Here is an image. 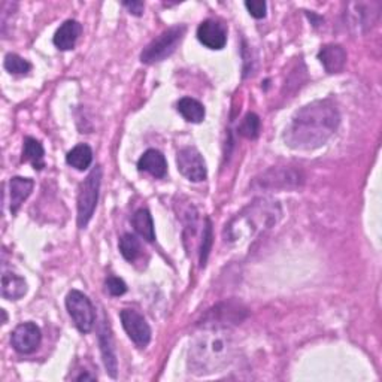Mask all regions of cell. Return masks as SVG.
I'll return each mask as SVG.
<instances>
[{"label": "cell", "mask_w": 382, "mask_h": 382, "mask_svg": "<svg viewBox=\"0 0 382 382\" xmlns=\"http://www.w3.org/2000/svg\"><path fill=\"white\" fill-rule=\"evenodd\" d=\"M260 129H262V121L260 117L254 113L246 114L245 118L242 120L241 126H239V133L242 134L243 138L246 139H255L258 134H260Z\"/></svg>", "instance_id": "cb8c5ba5"}, {"label": "cell", "mask_w": 382, "mask_h": 382, "mask_svg": "<svg viewBox=\"0 0 382 382\" xmlns=\"http://www.w3.org/2000/svg\"><path fill=\"white\" fill-rule=\"evenodd\" d=\"M66 162H68V165L75 167L77 170L89 169L93 163L91 148L85 144H79L77 146H73L66 155Z\"/></svg>", "instance_id": "44dd1931"}, {"label": "cell", "mask_w": 382, "mask_h": 382, "mask_svg": "<svg viewBox=\"0 0 382 382\" xmlns=\"http://www.w3.org/2000/svg\"><path fill=\"white\" fill-rule=\"evenodd\" d=\"M235 340L230 327L202 326L190 343L189 364L196 375H209L224 369L233 360Z\"/></svg>", "instance_id": "7a4b0ae2"}, {"label": "cell", "mask_w": 382, "mask_h": 382, "mask_svg": "<svg viewBox=\"0 0 382 382\" xmlns=\"http://www.w3.org/2000/svg\"><path fill=\"white\" fill-rule=\"evenodd\" d=\"M178 170L182 177L193 182H200L206 179V163L202 154L194 146H186L179 150L177 157Z\"/></svg>", "instance_id": "ba28073f"}, {"label": "cell", "mask_w": 382, "mask_h": 382, "mask_svg": "<svg viewBox=\"0 0 382 382\" xmlns=\"http://www.w3.org/2000/svg\"><path fill=\"white\" fill-rule=\"evenodd\" d=\"M120 251L127 262H136L142 254V245L136 236L126 233V235L120 239Z\"/></svg>", "instance_id": "603a6c76"}, {"label": "cell", "mask_w": 382, "mask_h": 382, "mask_svg": "<svg viewBox=\"0 0 382 382\" xmlns=\"http://www.w3.org/2000/svg\"><path fill=\"white\" fill-rule=\"evenodd\" d=\"M120 318L129 338L136 343L139 348H145L151 340V329L148 326L146 319L134 310H122Z\"/></svg>", "instance_id": "9c48e42d"}, {"label": "cell", "mask_w": 382, "mask_h": 382, "mask_svg": "<svg viewBox=\"0 0 382 382\" xmlns=\"http://www.w3.org/2000/svg\"><path fill=\"white\" fill-rule=\"evenodd\" d=\"M98 340H101V351L103 355V362L106 366L108 374L117 378V371H118V362H117V355L114 350V343H113V336L108 331L106 324H102L101 329V335H98Z\"/></svg>", "instance_id": "e0dca14e"}, {"label": "cell", "mask_w": 382, "mask_h": 382, "mask_svg": "<svg viewBox=\"0 0 382 382\" xmlns=\"http://www.w3.org/2000/svg\"><path fill=\"white\" fill-rule=\"evenodd\" d=\"M132 223L134 230H136L139 235L148 241L154 242L155 241V230H154V221L148 209H139V211L134 212Z\"/></svg>", "instance_id": "ffe728a7"}, {"label": "cell", "mask_w": 382, "mask_h": 382, "mask_svg": "<svg viewBox=\"0 0 382 382\" xmlns=\"http://www.w3.org/2000/svg\"><path fill=\"white\" fill-rule=\"evenodd\" d=\"M318 60L321 61V65L329 73H336L342 70L347 63V53L340 45L331 44L321 48V51L318 53Z\"/></svg>", "instance_id": "5bb4252c"}, {"label": "cell", "mask_w": 382, "mask_h": 382, "mask_svg": "<svg viewBox=\"0 0 382 382\" xmlns=\"http://www.w3.org/2000/svg\"><path fill=\"white\" fill-rule=\"evenodd\" d=\"M66 307L81 333H90L96 321L94 306L84 293L72 290L66 295Z\"/></svg>", "instance_id": "8992f818"}, {"label": "cell", "mask_w": 382, "mask_h": 382, "mask_svg": "<svg viewBox=\"0 0 382 382\" xmlns=\"http://www.w3.org/2000/svg\"><path fill=\"white\" fill-rule=\"evenodd\" d=\"M34 187V182L29 178L15 177L9 182V191H11V212L17 214L24 200L32 194Z\"/></svg>", "instance_id": "9a60e30c"}, {"label": "cell", "mask_w": 382, "mask_h": 382, "mask_svg": "<svg viewBox=\"0 0 382 382\" xmlns=\"http://www.w3.org/2000/svg\"><path fill=\"white\" fill-rule=\"evenodd\" d=\"M102 184V169L96 166L90 175L84 179L79 187L78 194V226L79 229H85L89 226L90 219L96 211L98 200V190Z\"/></svg>", "instance_id": "5b68a950"}, {"label": "cell", "mask_w": 382, "mask_h": 382, "mask_svg": "<svg viewBox=\"0 0 382 382\" xmlns=\"http://www.w3.org/2000/svg\"><path fill=\"white\" fill-rule=\"evenodd\" d=\"M44 157H45V151L39 141H36L34 138L24 139L23 162H29L36 170H42L45 167Z\"/></svg>", "instance_id": "d6986e66"}, {"label": "cell", "mask_w": 382, "mask_h": 382, "mask_svg": "<svg viewBox=\"0 0 382 382\" xmlns=\"http://www.w3.org/2000/svg\"><path fill=\"white\" fill-rule=\"evenodd\" d=\"M42 340L41 329L34 323H23L12 331L11 343L20 354H32L39 348Z\"/></svg>", "instance_id": "30bf717a"}, {"label": "cell", "mask_w": 382, "mask_h": 382, "mask_svg": "<svg viewBox=\"0 0 382 382\" xmlns=\"http://www.w3.org/2000/svg\"><path fill=\"white\" fill-rule=\"evenodd\" d=\"M122 6L127 8L129 12L132 15H136V17H141L144 14V2H125L122 4Z\"/></svg>", "instance_id": "f1b7e54d"}, {"label": "cell", "mask_w": 382, "mask_h": 382, "mask_svg": "<svg viewBox=\"0 0 382 382\" xmlns=\"http://www.w3.org/2000/svg\"><path fill=\"white\" fill-rule=\"evenodd\" d=\"M245 6L246 9L250 11V14L257 18V20H262L266 17V11H267V5L266 2H263V0H248V2H245Z\"/></svg>", "instance_id": "83f0119b"}, {"label": "cell", "mask_w": 382, "mask_h": 382, "mask_svg": "<svg viewBox=\"0 0 382 382\" xmlns=\"http://www.w3.org/2000/svg\"><path fill=\"white\" fill-rule=\"evenodd\" d=\"M4 66L9 73H12V75H26V73H29L32 69V65L29 61L17 54H6Z\"/></svg>", "instance_id": "d4e9b609"}, {"label": "cell", "mask_w": 382, "mask_h": 382, "mask_svg": "<svg viewBox=\"0 0 382 382\" xmlns=\"http://www.w3.org/2000/svg\"><path fill=\"white\" fill-rule=\"evenodd\" d=\"M27 293V282L20 275L5 272L2 276V295L8 300H18Z\"/></svg>", "instance_id": "ac0fdd59"}, {"label": "cell", "mask_w": 382, "mask_h": 382, "mask_svg": "<svg viewBox=\"0 0 382 382\" xmlns=\"http://www.w3.org/2000/svg\"><path fill=\"white\" fill-rule=\"evenodd\" d=\"M138 169L148 172L154 178H163L167 172V163L162 153L157 150H148L139 158Z\"/></svg>", "instance_id": "2e32d148"}, {"label": "cell", "mask_w": 382, "mask_h": 382, "mask_svg": "<svg viewBox=\"0 0 382 382\" xmlns=\"http://www.w3.org/2000/svg\"><path fill=\"white\" fill-rule=\"evenodd\" d=\"M187 27L182 26H174L167 30H165L162 34L155 38L150 45H148L142 54H141V61L145 65H154L158 63V61H163L169 56L175 53V49L184 39V34H186Z\"/></svg>", "instance_id": "277c9868"}, {"label": "cell", "mask_w": 382, "mask_h": 382, "mask_svg": "<svg viewBox=\"0 0 382 382\" xmlns=\"http://www.w3.org/2000/svg\"><path fill=\"white\" fill-rule=\"evenodd\" d=\"M245 317V311L241 310V306H235L231 303H223L215 306L214 310L209 311L203 319L202 326H219V327H230V324H238Z\"/></svg>", "instance_id": "8fae6325"}, {"label": "cell", "mask_w": 382, "mask_h": 382, "mask_svg": "<svg viewBox=\"0 0 382 382\" xmlns=\"http://www.w3.org/2000/svg\"><path fill=\"white\" fill-rule=\"evenodd\" d=\"M282 215L276 200L257 199L246 206L224 229V239L230 243H243L276 226Z\"/></svg>", "instance_id": "3957f363"}, {"label": "cell", "mask_w": 382, "mask_h": 382, "mask_svg": "<svg viewBox=\"0 0 382 382\" xmlns=\"http://www.w3.org/2000/svg\"><path fill=\"white\" fill-rule=\"evenodd\" d=\"M178 113L186 118L189 122H202L205 120V108L203 105L191 97H182L178 102Z\"/></svg>", "instance_id": "7402d4cb"}, {"label": "cell", "mask_w": 382, "mask_h": 382, "mask_svg": "<svg viewBox=\"0 0 382 382\" xmlns=\"http://www.w3.org/2000/svg\"><path fill=\"white\" fill-rule=\"evenodd\" d=\"M302 184V178L299 172H295L290 167H279L270 169L262 177L255 178L253 187L258 190H284V189H295Z\"/></svg>", "instance_id": "52a82bcc"}, {"label": "cell", "mask_w": 382, "mask_h": 382, "mask_svg": "<svg viewBox=\"0 0 382 382\" xmlns=\"http://www.w3.org/2000/svg\"><path fill=\"white\" fill-rule=\"evenodd\" d=\"M106 290L110 295H122L127 291V286L122 279L117 276H109L106 279Z\"/></svg>", "instance_id": "4316f807"}, {"label": "cell", "mask_w": 382, "mask_h": 382, "mask_svg": "<svg viewBox=\"0 0 382 382\" xmlns=\"http://www.w3.org/2000/svg\"><path fill=\"white\" fill-rule=\"evenodd\" d=\"M197 39L209 49H223L227 44V30L221 23L206 20L197 29Z\"/></svg>", "instance_id": "7c38bea8"}, {"label": "cell", "mask_w": 382, "mask_h": 382, "mask_svg": "<svg viewBox=\"0 0 382 382\" xmlns=\"http://www.w3.org/2000/svg\"><path fill=\"white\" fill-rule=\"evenodd\" d=\"M212 246V226L211 221L206 219V227L203 230V241H202V248H200V265L205 266L209 251H211Z\"/></svg>", "instance_id": "484cf974"}, {"label": "cell", "mask_w": 382, "mask_h": 382, "mask_svg": "<svg viewBox=\"0 0 382 382\" xmlns=\"http://www.w3.org/2000/svg\"><path fill=\"white\" fill-rule=\"evenodd\" d=\"M82 33V26L75 20H68L57 29L54 34V45L61 51H69L75 46L78 38Z\"/></svg>", "instance_id": "4fadbf2b"}, {"label": "cell", "mask_w": 382, "mask_h": 382, "mask_svg": "<svg viewBox=\"0 0 382 382\" xmlns=\"http://www.w3.org/2000/svg\"><path fill=\"white\" fill-rule=\"evenodd\" d=\"M340 115L336 105L324 98L303 106L286 129L284 142L293 150L312 151L323 146L336 133Z\"/></svg>", "instance_id": "6da1fadb"}]
</instances>
